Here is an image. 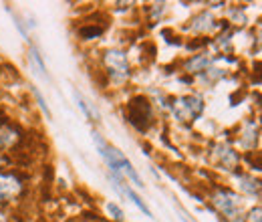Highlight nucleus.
I'll return each instance as SVG.
<instances>
[{"label":"nucleus","instance_id":"nucleus-1","mask_svg":"<svg viewBox=\"0 0 262 222\" xmlns=\"http://www.w3.org/2000/svg\"><path fill=\"white\" fill-rule=\"evenodd\" d=\"M93 139H95V144H97L99 148V154L105 158L107 162V166L113 170V172H119V174H125L129 180H133L137 186H143V182H141V178H139V174L133 170V166H131V162L119 150H115V148H109L103 139H101V135L99 133H93Z\"/></svg>","mask_w":262,"mask_h":222},{"label":"nucleus","instance_id":"nucleus-2","mask_svg":"<svg viewBox=\"0 0 262 222\" xmlns=\"http://www.w3.org/2000/svg\"><path fill=\"white\" fill-rule=\"evenodd\" d=\"M202 109H204L202 99H198V97H182V99H178L173 103L171 113H173V117L178 122H192L202 113Z\"/></svg>","mask_w":262,"mask_h":222},{"label":"nucleus","instance_id":"nucleus-3","mask_svg":"<svg viewBox=\"0 0 262 222\" xmlns=\"http://www.w3.org/2000/svg\"><path fill=\"white\" fill-rule=\"evenodd\" d=\"M214 204H216L226 216H230V218H234V216L238 214V200H236V196L230 194V192H218V194L214 196Z\"/></svg>","mask_w":262,"mask_h":222},{"label":"nucleus","instance_id":"nucleus-4","mask_svg":"<svg viewBox=\"0 0 262 222\" xmlns=\"http://www.w3.org/2000/svg\"><path fill=\"white\" fill-rule=\"evenodd\" d=\"M105 63L109 65L113 71L121 73V75L127 73V59H125V55L121 51H109L107 57H105Z\"/></svg>","mask_w":262,"mask_h":222},{"label":"nucleus","instance_id":"nucleus-5","mask_svg":"<svg viewBox=\"0 0 262 222\" xmlns=\"http://www.w3.org/2000/svg\"><path fill=\"white\" fill-rule=\"evenodd\" d=\"M115 186H117L119 190L123 192L125 196H129V198H131V202H133V204H135V206H137V208H139V210H141V212H143L145 216H151V212H149V208L145 206V202H143V200H141V198H139V196H137L135 192L131 190V188H127L125 184H121L119 180H115Z\"/></svg>","mask_w":262,"mask_h":222},{"label":"nucleus","instance_id":"nucleus-6","mask_svg":"<svg viewBox=\"0 0 262 222\" xmlns=\"http://www.w3.org/2000/svg\"><path fill=\"white\" fill-rule=\"evenodd\" d=\"M20 190V184L10 176H0V196H8Z\"/></svg>","mask_w":262,"mask_h":222},{"label":"nucleus","instance_id":"nucleus-7","mask_svg":"<svg viewBox=\"0 0 262 222\" xmlns=\"http://www.w3.org/2000/svg\"><path fill=\"white\" fill-rule=\"evenodd\" d=\"M12 142H14V131L2 127V129H0V146H8V144H12Z\"/></svg>","mask_w":262,"mask_h":222},{"label":"nucleus","instance_id":"nucleus-8","mask_svg":"<svg viewBox=\"0 0 262 222\" xmlns=\"http://www.w3.org/2000/svg\"><path fill=\"white\" fill-rule=\"evenodd\" d=\"M105 208H107V212H109V214H111V216H113L115 220H123V210H121V208H119L117 204L109 202V204H107Z\"/></svg>","mask_w":262,"mask_h":222},{"label":"nucleus","instance_id":"nucleus-9","mask_svg":"<svg viewBox=\"0 0 262 222\" xmlns=\"http://www.w3.org/2000/svg\"><path fill=\"white\" fill-rule=\"evenodd\" d=\"M208 63H210V59H208V57H198L196 61H192V63L188 65V67H190L192 71H198V69H204V67H206Z\"/></svg>","mask_w":262,"mask_h":222},{"label":"nucleus","instance_id":"nucleus-10","mask_svg":"<svg viewBox=\"0 0 262 222\" xmlns=\"http://www.w3.org/2000/svg\"><path fill=\"white\" fill-rule=\"evenodd\" d=\"M248 222H262V210L260 208H254V210L248 214Z\"/></svg>","mask_w":262,"mask_h":222},{"label":"nucleus","instance_id":"nucleus-11","mask_svg":"<svg viewBox=\"0 0 262 222\" xmlns=\"http://www.w3.org/2000/svg\"><path fill=\"white\" fill-rule=\"evenodd\" d=\"M31 59H33L34 63H36V67H38V71H40V73H42V75H45V77H47V71H45V65H42V61H40V59H38V57H36V53H31Z\"/></svg>","mask_w":262,"mask_h":222},{"label":"nucleus","instance_id":"nucleus-12","mask_svg":"<svg viewBox=\"0 0 262 222\" xmlns=\"http://www.w3.org/2000/svg\"><path fill=\"white\" fill-rule=\"evenodd\" d=\"M34 95H36V99H38V103H40V107H42V111L47 113V115H51V111H49V107H47V103H45V99H42V95L34 89Z\"/></svg>","mask_w":262,"mask_h":222},{"label":"nucleus","instance_id":"nucleus-13","mask_svg":"<svg viewBox=\"0 0 262 222\" xmlns=\"http://www.w3.org/2000/svg\"><path fill=\"white\" fill-rule=\"evenodd\" d=\"M0 222H6V218H4V216H2V214H0Z\"/></svg>","mask_w":262,"mask_h":222}]
</instances>
